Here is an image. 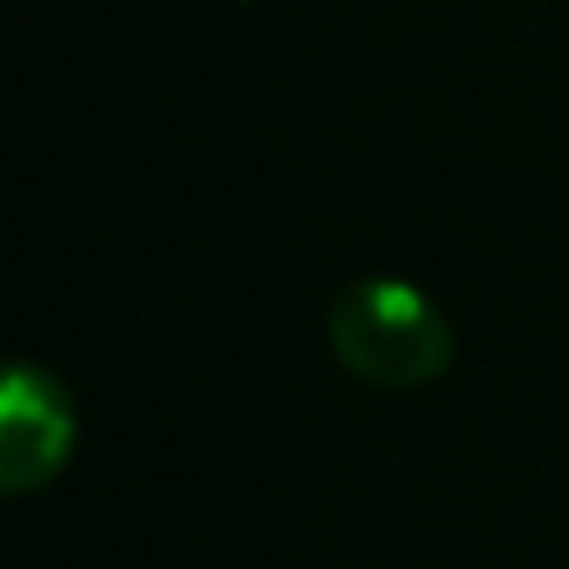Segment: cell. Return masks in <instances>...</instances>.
<instances>
[{
  "instance_id": "obj_1",
  "label": "cell",
  "mask_w": 569,
  "mask_h": 569,
  "mask_svg": "<svg viewBox=\"0 0 569 569\" xmlns=\"http://www.w3.org/2000/svg\"><path fill=\"white\" fill-rule=\"evenodd\" d=\"M330 350L355 380L380 390H425L455 365L450 320L410 280L370 276L335 295Z\"/></svg>"
},
{
  "instance_id": "obj_2",
  "label": "cell",
  "mask_w": 569,
  "mask_h": 569,
  "mask_svg": "<svg viewBox=\"0 0 569 569\" xmlns=\"http://www.w3.org/2000/svg\"><path fill=\"white\" fill-rule=\"evenodd\" d=\"M76 400L40 365L16 360L0 390V485L6 495L46 490L76 450Z\"/></svg>"
}]
</instances>
